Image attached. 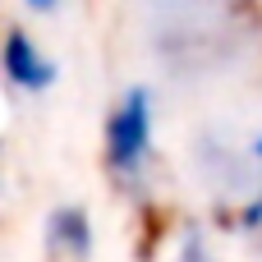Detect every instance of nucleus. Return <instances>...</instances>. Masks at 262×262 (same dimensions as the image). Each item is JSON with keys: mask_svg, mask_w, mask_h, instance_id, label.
<instances>
[{"mask_svg": "<svg viewBox=\"0 0 262 262\" xmlns=\"http://www.w3.org/2000/svg\"><path fill=\"white\" fill-rule=\"evenodd\" d=\"M157 124H161V97L152 83L134 78L124 83L101 120V166L106 180L120 193H147L152 161H157Z\"/></svg>", "mask_w": 262, "mask_h": 262, "instance_id": "obj_1", "label": "nucleus"}, {"mask_svg": "<svg viewBox=\"0 0 262 262\" xmlns=\"http://www.w3.org/2000/svg\"><path fill=\"white\" fill-rule=\"evenodd\" d=\"M0 78L18 97H46L60 83V60L41 46V37L23 23L0 28Z\"/></svg>", "mask_w": 262, "mask_h": 262, "instance_id": "obj_2", "label": "nucleus"}, {"mask_svg": "<svg viewBox=\"0 0 262 262\" xmlns=\"http://www.w3.org/2000/svg\"><path fill=\"white\" fill-rule=\"evenodd\" d=\"M41 249L51 262H92L97 258V221L88 203H55L41 221Z\"/></svg>", "mask_w": 262, "mask_h": 262, "instance_id": "obj_3", "label": "nucleus"}, {"mask_svg": "<svg viewBox=\"0 0 262 262\" xmlns=\"http://www.w3.org/2000/svg\"><path fill=\"white\" fill-rule=\"evenodd\" d=\"M249 157H253V166H258V189L230 212V226L244 230V235H258V230H262V129H258V134H249Z\"/></svg>", "mask_w": 262, "mask_h": 262, "instance_id": "obj_4", "label": "nucleus"}, {"mask_svg": "<svg viewBox=\"0 0 262 262\" xmlns=\"http://www.w3.org/2000/svg\"><path fill=\"white\" fill-rule=\"evenodd\" d=\"M28 14H37V18H55L60 9H64V0H18Z\"/></svg>", "mask_w": 262, "mask_h": 262, "instance_id": "obj_5", "label": "nucleus"}, {"mask_svg": "<svg viewBox=\"0 0 262 262\" xmlns=\"http://www.w3.org/2000/svg\"><path fill=\"white\" fill-rule=\"evenodd\" d=\"M249 5H258V9H262V0H249Z\"/></svg>", "mask_w": 262, "mask_h": 262, "instance_id": "obj_6", "label": "nucleus"}, {"mask_svg": "<svg viewBox=\"0 0 262 262\" xmlns=\"http://www.w3.org/2000/svg\"><path fill=\"white\" fill-rule=\"evenodd\" d=\"M0 157H5V147H0Z\"/></svg>", "mask_w": 262, "mask_h": 262, "instance_id": "obj_7", "label": "nucleus"}]
</instances>
